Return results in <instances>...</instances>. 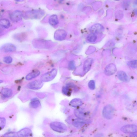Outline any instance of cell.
Masks as SVG:
<instances>
[{
    "instance_id": "4fadbf2b",
    "label": "cell",
    "mask_w": 137,
    "mask_h": 137,
    "mask_svg": "<svg viewBox=\"0 0 137 137\" xmlns=\"http://www.w3.org/2000/svg\"><path fill=\"white\" fill-rule=\"evenodd\" d=\"M93 62L92 58L88 59L86 60L83 66V71L85 73H87L90 70Z\"/></svg>"
},
{
    "instance_id": "ba28073f",
    "label": "cell",
    "mask_w": 137,
    "mask_h": 137,
    "mask_svg": "<svg viewBox=\"0 0 137 137\" xmlns=\"http://www.w3.org/2000/svg\"><path fill=\"white\" fill-rule=\"evenodd\" d=\"M117 71L116 66L114 64L108 65L105 69L104 73L107 76H110L114 74Z\"/></svg>"
},
{
    "instance_id": "7402d4cb",
    "label": "cell",
    "mask_w": 137,
    "mask_h": 137,
    "mask_svg": "<svg viewBox=\"0 0 137 137\" xmlns=\"http://www.w3.org/2000/svg\"><path fill=\"white\" fill-rule=\"evenodd\" d=\"M40 105V103L39 101L36 98H34L32 100L30 104V106L33 109H36Z\"/></svg>"
},
{
    "instance_id": "9a60e30c",
    "label": "cell",
    "mask_w": 137,
    "mask_h": 137,
    "mask_svg": "<svg viewBox=\"0 0 137 137\" xmlns=\"http://www.w3.org/2000/svg\"><path fill=\"white\" fill-rule=\"evenodd\" d=\"M1 95L4 98H7L10 97L12 96L13 92L11 89L8 88H4L1 90Z\"/></svg>"
},
{
    "instance_id": "7c38bea8",
    "label": "cell",
    "mask_w": 137,
    "mask_h": 137,
    "mask_svg": "<svg viewBox=\"0 0 137 137\" xmlns=\"http://www.w3.org/2000/svg\"><path fill=\"white\" fill-rule=\"evenodd\" d=\"M19 137H30L32 135V131L28 128L22 129L17 133Z\"/></svg>"
},
{
    "instance_id": "d4e9b609",
    "label": "cell",
    "mask_w": 137,
    "mask_h": 137,
    "mask_svg": "<svg viewBox=\"0 0 137 137\" xmlns=\"http://www.w3.org/2000/svg\"><path fill=\"white\" fill-rule=\"evenodd\" d=\"M4 137H19L17 133L16 132H9L5 134Z\"/></svg>"
},
{
    "instance_id": "ffe728a7",
    "label": "cell",
    "mask_w": 137,
    "mask_h": 137,
    "mask_svg": "<svg viewBox=\"0 0 137 137\" xmlns=\"http://www.w3.org/2000/svg\"><path fill=\"white\" fill-rule=\"evenodd\" d=\"M85 120L79 119H76L73 120L72 122L73 125L77 128H80L85 123Z\"/></svg>"
},
{
    "instance_id": "2e32d148",
    "label": "cell",
    "mask_w": 137,
    "mask_h": 137,
    "mask_svg": "<svg viewBox=\"0 0 137 137\" xmlns=\"http://www.w3.org/2000/svg\"><path fill=\"white\" fill-rule=\"evenodd\" d=\"M117 77L120 80L124 82H128L130 81L128 77L125 72L120 71L117 73Z\"/></svg>"
},
{
    "instance_id": "f546056e",
    "label": "cell",
    "mask_w": 137,
    "mask_h": 137,
    "mask_svg": "<svg viewBox=\"0 0 137 137\" xmlns=\"http://www.w3.org/2000/svg\"><path fill=\"white\" fill-rule=\"evenodd\" d=\"M68 68L71 70H73L76 68L75 63L73 61H72L69 62L68 65Z\"/></svg>"
},
{
    "instance_id": "1f68e13d",
    "label": "cell",
    "mask_w": 137,
    "mask_h": 137,
    "mask_svg": "<svg viewBox=\"0 0 137 137\" xmlns=\"http://www.w3.org/2000/svg\"><path fill=\"white\" fill-rule=\"evenodd\" d=\"M127 2L126 3L124 4V7H127L129 5H128V4H129V3H127Z\"/></svg>"
},
{
    "instance_id": "52a82bcc",
    "label": "cell",
    "mask_w": 137,
    "mask_h": 137,
    "mask_svg": "<svg viewBox=\"0 0 137 137\" xmlns=\"http://www.w3.org/2000/svg\"><path fill=\"white\" fill-rule=\"evenodd\" d=\"M67 33L65 31L59 29L57 30L55 32L54 37L55 39L58 41L64 40L66 38Z\"/></svg>"
},
{
    "instance_id": "d590c367",
    "label": "cell",
    "mask_w": 137,
    "mask_h": 137,
    "mask_svg": "<svg viewBox=\"0 0 137 137\" xmlns=\"http://www.w3.org/2000/svg\"></svg>"
},
{
    "instance_id": "6da1fadb",
    "label": "cell",
    "mask_w": 137,
    "mask_h": 137,
    "mask_svg": "<svg viewBox=\"0 0 137 137\" xmlns=\"http://www.w3.org/2000/svg\"><path fill=\"white\" fill-rule=\"evenodd\" d=\"M51 128L55 131L59 133H63L67 130L66 126L62 123L58 122H54L50 124Z\"/></svg>"
},
{
    "instance_id": "8fae6325",
    "label": "cell",
    "mask_w": 137,
    "mask_h": 137,
    "mask_svg": "<svg viewBox=\"0 0 137 137\" xmlns=\"http://www.w3.org/2000/svg\"><path fill=\"white\" fill-rule=\"evenodd\" d=\"M104 27L100 24H95L93 25L91 28L90 31L91 33H101L104 31Z\"/></svg>"
},
{
    "instance_id": "e0dca14e",
    "label": "cell",
    "mask_w": 137,
    "mask_h": 137,
    "mask_svg": "<svg viewBox=\"0 0 137 137\" xmlns=\"http://www.w3.org/2000/svg\"><path fill=\"white\" fill-rule=\"evenodd\" d=\"M69 104L71 106L74 107H77L82 105L83 102L79 98H75L71 100Z\"/></svg>"
},
{
    "instance_id": "f1b7e54d",
    "label": "cell",
    "mask_w": 137,
    "mask_h": 137,
    "mask_svg": "<svg viewBox=\"0 0 137 137\" xmlns=\"http://www.w3.org/2000/svg\"><path fill=\"white\" fill-rule=\"evenodd\" d=\"M3 61L7 64H10L13 61V59L10 56H7L4 58Z\"/></svg>"
},
{
    "instance_id": "d6a6232c",
    "label": "cell",
    "mask_w": 137,
    "mask_h": 137,
    "mask_svg": "<svg viewBox=\"0 0 137 137\" xmlns=\"http://www.w3.org/2000/svg\"><path fill=\"white\" fill-rule=\"evenodd\" d=\"M95 137H103V136L102 135V134H98Z\"/></svg>"
},
{
    "instance_id": "e575fe53",
    "label": "cell",
    "mask_w": 137,
    "mask_h": 137,
    "mask_svg": "<svg viewBox=\"0 0 137 137\" xmlns=\"http://www.w3.org/2000/svg\"><path fill=\"white\" fill-rule=\"evenodd\" d=\"M135 3L137 5V0L135 1Z\"/></svg>"
},
{
    "instance_id": "d6986e66",
    "label": "cell",
    "mask_w": 137,
    "mask_h": 137,
    "mask_svg": "<svg viewBox=\"0 0 137 137\" xmlns=\"http://www.w3.org/2000/svg\"><path fill=\"white\" fill-rule=\"evenodd\" d=\"M40 74L39 71H36L28 74L26 76V79L27 80H29L37 77Z\"/></svg>"
},
{
    "instance_id": "3957f363",
    "label": "cell",
    "mask_w": 137,
    "mask_h": 137,
    "mask_svg": "<svg viewBox=\"0 0 137 137\" xmlns=\"http://www.w3.org/2000/svg\"><path fill=\"white\" fill-rule=\"evenodd\" d=\"M115 110L112 106L110 105H107L103 109V115L105 118L108 119H112L114 116Z\"/></svg>"
},
{
    "instance_id": "4dcf8cb0",
    "label": "cell",
    "mask_w": 137,
    "mask_h": 137,
    "mask_svg": "<svg viewBox=\"0 0 137 137\" xmlns=\"http://www.w3.org/2000/svg\"><path fill=\"white\" fill-rule=\"evenodd\" d=\"M130 137H137V134L136 133L131 134L130 135Z\"/></svg>"
},
{
    "instance_id": "4316f807",
    "label": "cell",
    "mask_w": 137,
    "mask_h": 137,
    "mask_svg": "<svg viewBox=\"0 0 137 137\" xmlns=\"http://www.w3.org/2000/svg\"><path fill=\"white\" fill-rule=\"evenodd\" d=\"M89 88L91 90H94L95 88V81L93 80H91L88 84Z\"/></svg>"
},
{
    "instance_id": "277c9868",
    "label": "cell",
    "mask_w": 137,
    "mask_h": 137,
    "mask_svg": "<svg viewBox=\"0 0 137 137\" xmlns=\"http://www.w3.org/2000/svg\"><path fill=\"white\" fill-rule=\"evenodd\" d=\"M44 11L39 10L29 11L26 13L27 17L31 19H39L44 15Z\"/></svg>"
},
{
    "instance_id": "cb8c5ba5",
    "label": "cell",
    "mask_w": 137,
    "mask_h": 137,
    "mask_svg": "<svg viewBox=\"0 0 137 137\" xmlns=\"http://www.w3.org/2000/svg\"><path fill=\"white\" fill-rule=\"evenodd\" d=\"M97 36L92 33L88 35L87 37V39L88 41L91 42H94L96 41L97 39Z\"/></svg>"
},
{
    "instance_id": "8992f818",
    "label": "cell",
    "mask_w": 137,
    "mask_h": 137,
    "mask_svg": "<svg viewBox=\"0 0 137 137\" xmlns=\"http://www.w3.org/2000/svg\"><path fill=\"white\" fill-rule=\"evenodd\" d=\"M43 86V81L41 80H36L28 83L27 87L30 89L36 90L40 89Z\"/></svg>"
},
{
    "instance_id": "30bf717a",
    "label": "cell",
    "mask_w": 137,
    "mask_h": 137,
    "mask_svg": "<svg viewBox=\"0 0 137 137\" xmlns=\"http://www.w3.org/2000/svg\"><path fill=\"white\" fill-rule=\"evenodd\" d=\"M23 16V14L21 12L17 10L14 11L11 14L10 18L12 21L15 22L21 20Z\"/></svg>"
},
{
    "instance_id": "5b68a950",
    "label": "cell",
    "mask_w": 137,
    "mask_h": 137,
    "mask_svg": "<svg viewBox=\"0 0 137 137\" xmlns=\"http://www.w3.org/2000/svg\"><path fill=\"white\" fill-rule=\"evenodd\" d=\"M121 130L126 133H137V126L134 124H128L122 127Z\"/></svg>"
},
{
    "instance_id": "5bb4252c",
    "label": "cell",
    "mask_w": 137,
    "mask_h": 137,
    "mask_svg": "<svg viewBox=\"0 0 137 137\" xmlns=\"http://www.w3.org/2000/svg\"><path fill=\"white\" fill-rule=\"evenodd\" d=\"M74 113L75 116L78 119L85 120L86 117V113L82 109H76L74 111Z\"/></svg>"
},
{
    "instance_id": "ac0fdd59",
    "label": "cell",
    "mask_w": 137,
    "mask_h": 137,
    "mask_svg": "<svg viewBox=\"0 0 137 137\" xmlns=\"http://www.w3.org/2000/svg\"><path fill=\"white\" fill-rule=\"evenodd\" d=\"M49 22L50 24L52 26H55L57 25L59 23L57 16L56 15L50 16L49 18Z\"/></svg>"
},
{
    "instance_id": "7a4b0ae2",
    "label": "cell",
    "mask_w": 137,
    "mask_h": 137,
    "mask_svg": "<svg viewBox=\"0 0 137 137\" xmlns=\"http://www.w3.org/2000/svg\"><path fill=\"white\" fill-rule=\"evenodd\" d=\"M57 73V70L54 69L49 72L45 73L41 77V80L44 82H48L51 81L56 77Z\"/></svg>"
},
{
    "instance_id": "836d02e7",
    "label": "cell",
    "mask_w": 137,
    "mask_h": 137,
    "mask_svg": "<svg viewBox=\"0 0 137 137\" xmlns=\"http://www.w3.org/2000/svg\"><path fill=\"white\" fill-rule=\"evenodd\" d=\"M134 13L136 15H137V9H135L134 10Z\"/></svg>"
},
{
    "instance_id": "484cf974",
    "label": "cell",
    "mask_w": 137,
    "mask_h": 137,
    "mask_svg": "<svg viewBox=\"0 0 137 137\" xmlns=\"http://www.w3.org/2000/svg\"><path fill=\"white\" fill-rule=\"evenodd\" d=\"M128 65L133 68H137V60L130 61L128 62Z\"/></svg>"
},
{
    "instance_id": "603a6c76",
    "label": "cell",
    "mask_w": 137,
    "mask_h": 137,
    "mask_svg": "<svg viewBox=\"0 0 137 137\" xmlns=\"http://www.w3.org/2000/svg\"><path fill=\"white\" fill-rule=\"evenodd\" d=\"M62 91L64 94L67 96H69L71 94L72 91L69 86L66 85L62 88Z\"/></svg>"
},
{
    "instance_id": "44dd1931",
    "label": "cell",
    "mask_w": 137,
    "mask_h": 137,
    "mask_svg": "<svg viewBox=\"0 0 137 137\" xmlns=\"http://www.w3.org/2000/svg\"><path fill=\"white\" fill-rule=\"evenodd\" d=\"M0 25L2 27L5 28H8L10 27V23L8 19H1L0 21Z\"/></svg>"
},
{
    "instance_id": "9c48e42d",
    "label": "cell",
    "mask_w": 137,
    "mask_h": 137,
    "mask_svg": "<svg viewBox=\"0 0 137 137\" xmlns=\"http://www.w3.org/2000/svg\"><path fill=\"white\" fill-rule=\"evenodd\" d=\"M16 49V48L15 46L10 43H7L4 44L1 48V51L5 52H15Z\"/></svg>"
},
{
    "instance_id": "83f0119b",
    "label": "cell",
    "mask_w": 137,
    "mask_h": 137,
    "mask_svg": "<svg viewBox=\"0 0 137 137\" xmlns=\"http://www.w3.org/2000/svg\"><path fill=\"white\" fill-rule=\"evenodd\" d=\"M6 121L4 117H1L0 119V127L1 130L3 129L5 126Z\"/></svg>"
}]
</instances>
